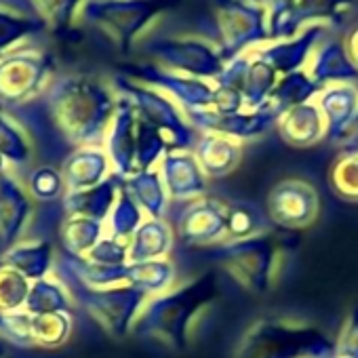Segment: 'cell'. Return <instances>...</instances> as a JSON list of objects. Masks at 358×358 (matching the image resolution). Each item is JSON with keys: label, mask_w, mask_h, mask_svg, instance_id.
Instances as JSON below:
<instances>
[{"label": "cell", "mask_w": 358, "mask_h": 358, "mask_svg": "<svg viewBox=\"0 0 358 358\" xmlns=\"http://www.w3.org/2000/svg\"><path fill=\"white\" fill-rule=\"evenodd\" d=\"M32 282L17 270L0 264V312H20L26 308Z\"/></svg>", "instance_id": "2e32d148"}, {"label": "cell", "mask_w": 358, "mask_h": 358, "mask_svg": "<svg viewBox=\"0 0 358 358\" xmlns=\"http://www.w3.org/2000/svg\"><path fill=\"white\" fill-rule=\"evenodd\" d=\"M30 217L32 205L28 192L9 171L0 173V249L9 251L17 245Z\"/></svg>", "instance_id": "3957f363"}, {"label": "cell", "mask_w": 358, "mask_h": 358, "mask_svg": "<svg viewBox=\"0 0 358 358\" xmlns=\"http://www.w3.org/2000/svg\"><path fill=\"white\" fill-rule=\"evenodd\" d=\"M201 285H192L152 299L135 320V333L160 337L173 345H182L186 341L190 318L201 301Z\"/></svg>", "instance_id": "7a4b0ae2"}, {"label": "cell", "mask_w": 358, "mask_h": 358, "mask_svg": "<svg viewBox=\"0 0 358 358\" xmlns=\"http://www.w3.org/2000/svg\"><path fill=\"white\" fill-rule=\"evenodd\" d=\"M7 354V348H5V341H0V358H5Z\"/></svg>", "instance_id": "603a6c76"}, {"label": "cell", "mask_w": 358, "mask_h": 358, "mask_svg": "<svg viewBox=\"0 0 358 358\" xmlns=\"http://www.w3.org/2000/svg\"><path fill=\"white\" fill-rule=\"evenodd\" d=\"M124 179L116 173L108 175L101 184L80 190V192H68L64 196V213L66 217H89L103 222L110 217L116 199L122 190Z\"/></svg>", "instance_id": "277c9868"}, {"label": "cell", "mask_w": 358, "mask_h": 358, "mask_svg": "<svg viewBox=\"0 0 358 358\" xmlns=\"http://www.w3.org/2000/svg\"><path fill=\"white\" fill-rule=\"evenodd\" d=\"M179 230L186 241H209L215 234L213 207H194L179 222Z\"/></svg>", "instance_id": "ffe728a7"}, {"label": "cell", "mask_w": 358, "mask_h": 358, "mask_svg": "<svg viewBox=\"0 0 358 358\" xmlns=\"http://www.w3.org/2000/svg\"><path fill=\"white\" fill-rule=\"evenodd\" d=\"M0 156L15 166H24L32 158V148L26 137L5 118H0Z\"/></svg>", "instance_id": "d6986e66"}, {"label": "cell", "mask_w": 358, "mask_h": 358, "mask_svg": "<svg viewBox=\"0 0 358 358\" xmlns=\"http://www.w3.org/2000/svg\"><path fill=\"white\" fill-rule=\"evenodd\" d=\"M162 184L171 196L184 199L203 190V175L196 162L184 154H169L162 162Z\"/></svg>", "instance_id": "9c48e42d"}, {"label": "cell", "mask_w": 358, "mask_h": 358, "mask_svg": "<svg viewBox=\"0 0 358 358\" xmlns=\"http://www.w3.org/2000/svg\"><path fill=\"white\" fill-rule=\"evenodd\" d=\"M32 314L20 312H0V341H9L15 348H34L32 343Z\"/></svg>", "instance_id": "ac0fdd59"}, {"label": "cell", "mask_w": 358, "mask_h": 358, "mask_svg": "<svg viewBox=\"0 0 358 358\" xmlns=\"http://www.w3.org/2000/svg\"><path fill=\"white\" fill-rule=\"evenodd\" d=\"M66 194L80 192L101 184L110 175V158L99 148H78L59 166Z\"/></svg>", "instance_id": "5b68a950"}, {"label": "cell", "mask_w": 358, "mask_h": 358, "mask_svg": "<svg viewBox=\"0 0 358 358\" xmlns=\"http://www.w3.org/2000/svg\"><path fill=\"white\" fill-rule=\"evenodd\" d=\"M24 310L32 316L57 314V312L72 314V297L59 280L43 278V280L32 282Z\"/></svg>", "instance_id": "7c38bea8"}, {"label": "cell", "mask_w": 358, "mask_h": 358, "mask_svg": "<svg viewBox=\"0 0 358 358\" xmlns=\"http://www.w3.org/2000/svg\"><path fill=\"white\" fill-rule=\"evenodd\" d=\"M106 236L103 222L89 220V217H66L62 222L59 238H62V251L85 257L89 251Z\"/></svg>", "instance_id": "8fae6325"}, {"label": "cell", "mask_w": 358, "mask_h": 358, "mask_svg": "<svg viewBox=\"0 0 358 358\" xmlns=\"http://www.w3.org/2000/svg\"><path fill=\"white\" fill-rule=\"evenodd\" d=\"M55 276L68 289L70 297L114 337H122L131 331L135 316L145 301V293L131 285L95 289L64 270H55Z\"/></svg>", "instance_id": "6da1fadb"}, {"label": "cell", "mask_w": 358, "mask_h": 358, "mask_svg": "<svg viewBox=\"0 0 358 358\" xmlns=\"http://www.w3.org/2000/svg\"><path fill=\"white\" fill-rule=\"evenodd\" d=\"M108 220H110V236L122 243H129L135 230L141 226V209L137 207V203L129 196L124 188L120 190L116 205Z\"/></svg>", "instance_id": "9a60e30c"}, {"label": "cell", "mask_w": 358, "mask_h": 358, "mask_svg": "<svg viewBox=\"0 0 358 358\" xmlns=\"http://www.w3.org/2000/svg\"><path fill=\"white\" fill-rule=\"evenodd\" d=\"M171 280H173V268L164 259L127 264V285L135 287L145 295L166 289Z\"/></svg>", "instance_id": "5bb4252c"}, {"label": "cell", "mask_w": 358, "mask_h": 358, "mask_svg": "<svg viewBox=\"0 0 358 358\" xmlns=\"http://www.w3.org/2000/svg\"><path fill=\"white\" fill-rule=\"evenodd\" d=\"M0 264L17 270L30 282L43 280L55 268L53 243L51 241H38V243L15 245L9 251H5V255L0 257Z\"/></svg>", "instance_id": "8992f818"}, {"label": "cell", "mask_w": 358, "mask_h": 358, "mask_svg": "<svg viewBox=\"0 0 358 358\" xmlns=\"http://www.w3.org/2000/svg\"><path fill=\"white\" fill-rule=\"evenodd\" d=\"M5 171H7V160L0 156V173H5Z\"/></svg>", "instance_id": "7402d4cb"}, {"label": "cell", "mask_w": 358, "mask_h": 358, "mask_svg": "<svg viewBox=\"0 0 358 358\" xmlns=\"http://www.w3.org/2000/svg\"><path fill=\"white\" fill-rule=\"evenodd\" d=\"M108 158L114 166V173L122 179L137 173V133L129 110H122L114 122L108 139Z\"/></svg>", "instance_id": "52a82bcc"}, {"label": "cell", "mask_w": 358, "mask_h": 358, "mask_svg": "<svg viewBox=\"0 0 358 358\" xmlns=\"http://www.w3.org/2000/svg\"><path fill=\"white\" fill-rule=\"evenodd\" d=\"M122 188L129 192V196L137 203L141 211H145L152 220H160L166 209V194L160 173L148 169L137 171L124 179Z\"/></svg>", "instance_id": "ba28073f"}, {"label": "cell", "mask_w": 358, "mask_h": 358, "mask_svg": "<svg viewBox=\"0 0 358 358\" xmlns=\"http://www.w3.org/2000/svg\"><path fill=\"white\" fill-rule=\"evenodd\" d=\"M171 249V232L169 226L160 220L141 222L135 234L129 241V264L160 259Z\"/></svg>", "instance_id": "30bf717a"}, {"label": "cell", "mask_w": 358, "mask_h": 358, "mask_svg": "<svg viewBox=\"0 0 358 358\" xmlns=\"http://www.w3.org/2000/svg\"><path fill=\"white\" fill-rule=\"evenodd\" d=\"M85 257L97 266H124L129 264V243L103 236Z\"/></svg>", "instance_id": "44dd1931"}, {"label": "cell", "mask_w": 358, "mask_h": 358, "mask_svg": "<svg viewBox=\"0 0 358 358\" xmlns=\"http://www.w3.org/2000/svg\"><path fill=\"white\" fill-rule=\"evenodd\" d=\"M30 194L41 203H53L62 196H66V184L62 171H57L53 164L36 166L28 177Z\"/></svg>", "instance_id": "e0dca14e"}, {"label": "cell", "mask_w": 358, "mask_h": 358, "mask_svg": "<svg viewBox=\"0 0 358 358\" xmlns=\"http://www.w3.org/2000/svg\"><path fill=\"white\" fill-rule=\"evenodd\" d=\"M30 333H32L34 348H45V350L59 348L72 335V314L57 312V314L32 316Z\"/></svg>", "instance_id": "4fadbf2b"}]
</instances>
